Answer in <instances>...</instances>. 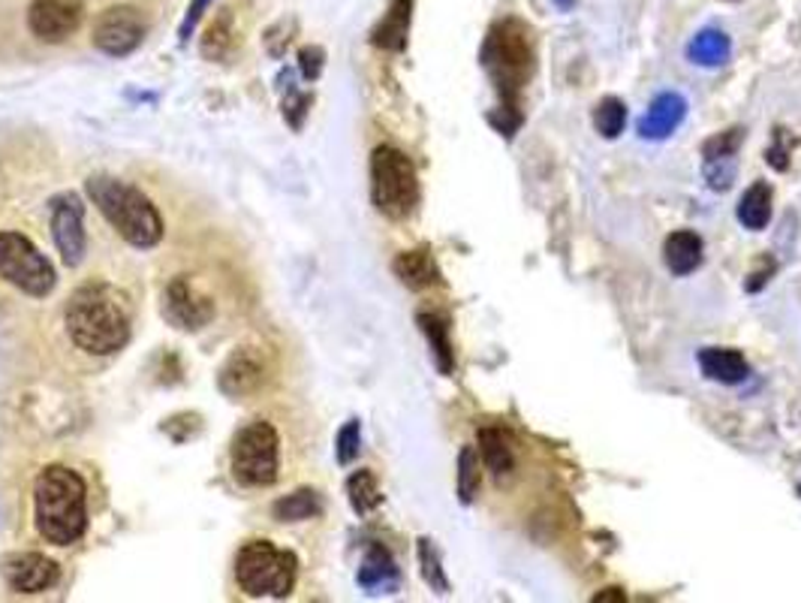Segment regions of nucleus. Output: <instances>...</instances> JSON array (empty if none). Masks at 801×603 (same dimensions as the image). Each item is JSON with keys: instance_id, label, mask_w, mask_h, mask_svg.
Returning <instances> with one entry per match:
<instances>
[{"instance_id": "1", "label": "nucleus", "mask_w": 801, "mask_h": 603, "mask_svg": "<svg viewBox=\"0 0 801 603\" xmlns=\"http://www.w3.org/2000/svg\"><path fill=\"white\" fill-rule=\"evenodd\" d=\"M66 332L78 350L94 356L118 354L130 342L124 302L109 284H82L66 302Z\"/></svg>"}, {"instance_id": "2", "label": "nucleus", "mask_w": 801, "mask_h": 603, "mask_svg": "<svg viewBox=\"0 0 801 603\" xmlns=\"http://www.w3.org/2000/svg\"><path fill=\"white\" fill-rule=\"evenodd\" d=\"M34 516L42 538L54 546H70L88 528V489L64 465L42 468L34 483Z\"/></svg>"}, {"instance_id": "3", "label": "nucleus", "mask_w": 801, "mask_h": 603, "mask_svg": "<svg viewBox=\"0 0 801 603\" xmlns=\"http://www.w3.org/2000/svg\"><path fill=\"white\" fill-rule=\"evenodd\" d=\"M482 66L492 76L501 106L518 109V97L537 70V49L528 25L518 19H504L492 25L482 42Z\"/></svg>"}, {"instance_id": "4", "label": "nucleus", "mask_w": 801, "mask_h": 603, "mask_svg": "<svg viewBox=\"0 0 801 603\" xmlns=\"http://www.w3.org/2000/svg\"><path fill=\"white\" fill-rule=\"evenodd\" d=\"M88 194L100 214L115 226L118 236L127 238L133 248H155L163 238V221L143 190L112 175H94L88 179Z\"/></svg>"}, {"instance_id": "5", "label": "nucleus", "mask_w": 801, "mask_h": 603, "mask_svg": "<svg viewBox=\"0 0 801 603\" xmlns=\"http://www.w3.org/2000/svg\"><path fill=\"white\" fill-rule=\"evenodd\" d=\"M371 199L380 214L392 221L410 218L419 206V179L414 160L401 148L380 145L371 155Z\"/></svg>"}, {"instance_id": "6", "label": "nucleus", "mask_w": 801, "mask_h": 603, "mask_svg": "<svg viewBox=\"0 0 801 603\" xmlns=\"http://www.w3.org/2000/svg\"><path fill=\"white\" fill-rule=\"evenodd\" d=\"M235 579L250 598H286L296 586V555L269 540H250L235 558Z\"/></svg>"}, {"instance_id": "7", "label": "nucleus", "mask_w": 801, "mask_h": 603, "mask_svg": "<svg viewBox=\"0 0 801 603\" xmlns=\"http://www.w3.org/2000/svg\"><path fill=\"white\" fill-rule=\"evenodd\" d=\"M0 278L27 296H49L54 287V269L22 233H0Z\"/></svg>"}, {"instance_id": "8", "label": "nucleus", "mask_w": 801, "mask_h": 603, "mask_svg": "<svg viewBox=\"0 0 801 603\" xmlns=\"http://www.w3.org/2000/svg\"><path fill=\"white\" fill-rule=\"evenodd\" d=\"M278 432L269 422H250L233 441V473L242 485H272L278 480Z\"/></svg>"}, {"instance_id": "9", "label": "nucleus", "mask_w": 801, "mask_h": 603, "mask_svg": "<svg viewBox=\"0 0 801 603\" xmlns=\"http://www.w3.org/2000/svg\"><path fill=\"white\" fill-rule=\"evenodd\" d=\"M145 40V19L133 7H112L94 25V46L112 58H124Z\"/></svg>"}, {"instance_id": "10", "label": "nucleus", "mask_w": 801, "mask_h": 603, "mask_svg": "<svg viewBox=\"0 0 801 603\" xmlns=\"http://www.w3.org/2000/svg\"><path fill=\"white\" fill-rule=\"evenodd\" d=\"M85 206L76 194H61L52 199V236L54 245L61 250L66 266H78L85 260Z\"/></svg>"}, {"instance_id": "11", "label": "nucleus", "mask_w": 801, "mask_h": 603, "mask_svg": "<svg viewBox=\"0 0 801 603\" xmlns=\"http://www.w3.org/2000/svg\"><path fill=\"white\" fill-rule=\"evenodd\" d=\"M163 315L178 329H202L214 317V302L202 296L187 278H175L167 287Z\"/></svg>"}, {"instance_id": "12", "label": "nucleus", "mask_w": 801, "mask_h": 603, "mask_svg": "<svg viewBox=\"0 0 801 603\" xmlns=\"http://www.w3.org/2000/svg\"><path fill=\"white\" fill-rule=\"evenodd\" d=\"M3 579L13 591L22 594H39L49 591L58 582V564L39 552H15L3 562Z\"/></svg>"}, {"instance_id": "13", "label": "nucleus", "mask_w": 801, "mask_h": 603, "mask_svg": "<svg viewBox=\"0 0 801 603\" xmlns=\"http://www.w3.org/2000/svg\"><path fill=\"white\" fill-rule=\"evenodd\" d=\"M82 22V10L73 0H37L27 13L34 37L46 42H64Z\"/></svg>"}, {"instance_id": "14", "label": "nucleus", "mask_w": 801, "mask_h": 603, "mask_svg": "<svg viewBox=\"0 0 801 603\" xmlns=\"http://www.w3.org/2000/svg\"><path fill=\"white\" fill-rule=\"evenodd\" d=\"M687 119V100L681 94L675 91H663L657 94L648 112L639 119V136L645 143H663L669 139Z\"/></svg>"}, {"instance_id": "15", "label": "nucleus", "mask_w": 801, "mask_h": 603, "mask_svg": "<svg viewBox=\"0 0 801 603\" xmlns=\"http://www.w3.org/2000/svg\"><path fill=\"white\" fill-rule=\"evenodd\" d=\"M262 383V359L254 347H242L235 350L226 366L220 368V390L233 398H245V395L257 393Z\"/></svg>"}, {"instance_id": "16", "label": "nucleus", "mask_w": 801, "mask_h": 603, "mask_svg": "<svg viewBox=\"0 0 801 603\" xmlns=\"http://www.w3.org/2000/svg\"><path fill=\"white\" fill-rule=\"evenodd\" d=\"M699 371L714 383L724 386H738L750 378V366L744 354H738L732 347H702L697 354Z\"/></svg>"}, {"instance_id": "17", "label": "nucleus", "mask_w": 801, "mask_h": 603, "mask_svg": "<svg viewBox=\"0 0 801 603\" xmlns=\"http://www.w3.org/2000/svg\"><path fill=\"white\" fill-rule=\"evenodd\" d=\"M410 22H414V0H392L380 25L371 30V42L386 52H404L410 37Z\"/></svg>"}, {"instance_id": "18", "label": "nucleus", "mask_w": 801, "mask_h": 603, "mask_svg": "<svg viewBox=\"0 0 801 603\" xmlns=\"http://www.w3.org/2000/svg\"><path fill=\"white\" fill-rule=\"evenodd\" d=\"M663 260H666L673 275H693L699 266H702V260H705L702 236L693 233V230H678V233H673V236L666 238V245H663Z\"/></svg>"}, {"instance_id": "19", "label": "nucleus", "mask_w": 801, "mask_h": 603, "mask_svg": "<svg viewBox=\"0 0 801 603\" xmlns=\"http://www.w3.org/2000/svg\"><path fill=\"white\" fill-rule=\"evenodd\" d=\"M398 564L389 555L386 546L374 543L368 555H365L362 567H359V586L368 594H389L398 589Z\"/></svg>"}, {"instance_id": "20", "label": "nucleus", "mask_w": 801, "mask_h": 603, "mask_svg": "<svg viewBox=\"0 0 801 603\" xmlns=\"http://www.w3.org/2000/svg\"><path fill=\"white\" fill-rule=\"evenodd\" d=\"M479 459L492 471V477L504 480L516 471V453H513V438L497 426L479 429Z\"/></svg>"}, {"instance_id": "21", "label": "nucleus", "mask_w": 801, "mask_h": 603, "mask_svg": "<svg viewBox=\"0 0 801 603\" xmlns=\"http://www.w3.org/2000/svg\"><path fill=\"white\" fill-rule=\"evenodd\" d=\"M729 54H732V40L720 27H702L697 37L687 42V61L693 66L717 70L729 61Z\"/></svg>"}, {"instance_id": "22", "label": "nucleus", "mask_w": 801, "mask_h": 603, "mask_svg": "<svg viewBox=\"0 0 801 603\" xmlns=\"http://www.w3.org/2000/svg\"><path fill=\"white\" fill-rule=\"evenodd\" d=\"M392 269H395V275L401 278V284L410 290H428L434 287V284H440V269L428 248L404 250V254L395 257Z\"/></svg>"}, {"instance_id": "23", "label": "nucleus", "mask_w": 801, "mask_h": 603, "mask_svg": "<svg viewBox=\"0 0 801 603\" xmlns=\"http://www.w3.org/2000/svg\"><path fill=\"white\" fill-rule=\"evenodd\" d=\"M775 194H772V184L768 182H753L744 190V197L738 199V223L748 226L753 233L765 230L772 223V214H775Z\"/></svg>"}, {"instance_id": "24", "label": "nucleus", "mask_w": 801, "mask_h": 603, "mask_svg": "<svg viewBox=\"0 0 801 603\" xmlns=\"http://www.w3.org/2000/svg\"><path fill=\"white\" fill-rule=\"evenodd\" d=\"M416 323H419V329L426 332L428 344H431V350H434V362H438L440 374H453L455 350L453 342H449V323H446V317L434 315V311H419Z\"/></svg>"}, {"instance_id": "25", "label": "nucleus", "mask_w": 801, "mask_h": 603, "mask_svg": "<svg viewBox=\"0 0 801 603\" xmlns=\"http://www.w3.org/2000/svg\"><path fill=\"white\" fill-rule=\"evenodd\" d=\"M323 513V499L313 489H298L286 499L274 501L272 516L278 522H305V519H317Z\"/></svg>"}, {"instance_id": "26", "label": "nucleus", "mask_w": 801, "mask_h": 603, "mask_svg": "<svg viewBox=\"0 0 801 603\" xmlns=\"http://www.w3.org/2000/svg\"><path fill=\"white\" fill-rule=\"evenodd\" d=\"M347 495L349 504H353V510L359 513V516H368V513H374L377 507L383 504L380 485H377V477L371 471L349 473Z\"/></svg>"}, {"instance_id": "27", "label": "nucleus", "mask_w": 801, "mask_h": 603, "mask_svg": "<svg viewBox=\"0 0 801 603\" xmlns=\"http://www.w3.org/2000/svg\"><path fill=\"white\" fill-rule=\"evenodd\" d=\"M482 485V465H479V450L465 446L458 453V501L461 504H473Z\"/></svg>"}, {"instance_id": "28", "label": "nucleus", "mask_w": 801, "mask_h": 603, "mask_svg": "<svg viewBox=\"0 0 801 603\" xmlns=\"http://www.w3.org/2000/svg\"><path fill=\"white\" fill-rule=\"evenodd\" d=\"M594 127L603 139H618L624 127H627V106L618 97H606L600 100L594 109Z\"/></svg>"}, {"instance_id": "29", "label": "nucleus", "mask_w": 801, "mask_h": 603, "mask_svg": "<svg viewBox=\"0 0 801 603\" xmlns=\"http://www.w3.org/2000/svg\"><path fill=\"white\" fill-rule=\"evenodd\" d=\"M419 567H422V579H426L431 589L438 594H449V579L443 574V562H440V552L434 550V543L428 538L419 540Z\"/></svg>"}, {"instance_id": "30", "label": "nucleus", "mask_w": 801, "mask_h": 603, "mask_svg": "<svg viewBox=\"0 0 801 603\" xmlns=\"http://www.w3.org/2000/svg\"><path fill=\"white\" fill-rule=\"evenodd\" d=\"M738 158H702V179L711 190L724 194L736 184Z\"/></svg>"}, {"instance_id": "31", "label": "nucleus", "mask_w": 801, "mask_h": 603, "mask_svg": "<svg viewBox=\"0 0 801 603\" xmlns=\"http://www.w3.org/2000/svg\"><path fill=\"white\" fill-rule=\"evenodd\" d=\"M744 143V127L720 131L702 143V158H738V148Z\"/></svg>"}, {"instance_id": "32", "label": "nucleus", "mask_w": 801, "mask_h": 603, "mask_svg": "<svg viewBox=\"0 0 801 603\" xmlns=\"http://www.w3.org/2000/svg\"><path fill=\"white\" fill-rule=\"evenodd\" d=\"M362 450V426L359 420H349L341 432H337V444H335V456L341 465H349V462L359 456Z\"/></svg>"}, {"instance_id": "33", "label": "nucleus", "mask_w": 801, "mask_h": 603, "mask_svg": "<svg viewBox=\"0 0 801 603\" xmlns=\"http://www.w3.org/2000/svg\"><path fill=\"white\" fill-rule=\"evenodd\" d=\"M230 42H233V37H230V15H223L220 22L208 27V37L202 42V54L206 58H220V54L230 49Z\"/></svg>"}, {"instance_id": "34", "label": "nucleus", "mask_w": 801, "mask_h": 603, "mask_svg": "<svg viewBox=\"0 0 801 603\" xmlns=\"http://www.w3.org/2000/svg\"><path fill=\"white\" fill-rule=\"evenodd\" d=\"M765 163L777 172L789 170V143L787 136H784V131H775V143H772V148L765 151Z\"/></svg>"}, {"instance_id": "35", "label": "nucleus", "mask_w": 801, "mask_h": 603, "mask_svg": "<svg viewBox=\"0 0 801 603\" xmlns=\"http://www.w3.org/2000/svg\"><path fill=\"white\" fill-rule=\"evenodd\" d=\"M323 61H325V52L323 49H317V46H310V49H301L298 52V66H301V76L305 79H317L320 73H323Z\"/></svg>"}, {"instance_id": "36", "label": "nucleus", "mask_w": 801, "mask_h": 603, "mask_svg": "<svg viewBox=\"0 0 801 603\" xmlns=\"http://www.w3.org/2000/svg\"><path fill=\"white\" fill-rule=\"evenodd\" d=\"M208 3H211V0H194V3H190V10H187L182 27H178V37H182V42H187V37L194 34V27L199 25V19H202V13L208 10Z\"/></svg>"}, {"instance_id": "37", "label": "nucleus", "mask_w": 801, "mask_h": 603, "mask_svg": "<svg viewBox=\"0 0 801 603\" xmlns=\"http://www.w3.org/2000/svg\"><path fill=\"white\" fill-rule=\"evenodd\" d=\"M627 594L620 589H603L600 594H594V603H624Z\"/></svg>"}, {"instance_id": "38", "label": "nucleus", "mask_w": 801, "mask_h": 603, "mask_svg": "<svg viewBox=\"0 0 801 603\" xmlns=\"http://www.w3.org/2000/svg\"><path fill=\"white\" fill-rule=\"evenodd\" d=\"M555 3L560 7V10H572V7H576L579 0H555Z\"/></svg>"}, {"instance_id": "39", "label": "nucleus", "mask_w": 801, "mask_h": 603, "mask_svg": "<svg viewBox=\"0 0 801 603\" xmlns=\"http://www.w3.org/2000/svg\"><path fill=\"white\" fill-rule=\"evenodd\" d=\"M799 495H801V492H799Z\"/></svg>"}]
</instances>
